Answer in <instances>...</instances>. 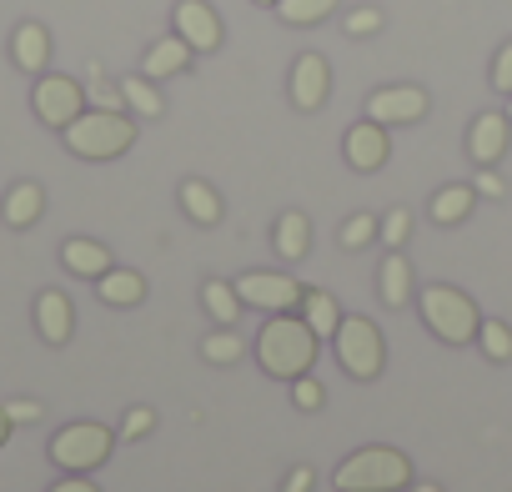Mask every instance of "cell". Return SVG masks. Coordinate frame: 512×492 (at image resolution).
Returning a JSON list of instances; mask_svg holds the SVG:
<instances>
[{"label": "cell", "instance_id": "39", "mask_svg": "<svg viewBox=\"0 0 512 492\" xmlns=\"http://www.w3.org/2000/svg\"><path fill=\"white\" fill-rule=\"evenodd\" d=\"M51 492H101V487H96V482H91L86 472H71V477H61V482H56Z\"/></svg>", "mask_w": 512, "mask_h": 492}, {"label": "cell", "instance_id": "30", "mask_svg": "<svg viewBox=\"0 0 512 492\" xmlns=\"http://www.w3.org/2000/svg\"><path fill=\"white\" fill-rule=\"evenodd\" d=\"M407 231H412V211H407V206H392V211L377 221V236L387 241V252H397V246L407 241Z\"/></svg>", "mask_w": 512, "mask_h": 492}, {"label": "cell", "instance_id": "26", "mask_svg": "<svg viewBox=\"0 0 512 492\" xmlns=\"http://www.w3.org/2000/svg\"><path fill=\"white\" fill-rule=\"evenodd\" d=\"M201 307H206V317H211L216 327H231V322L241 317V297H236L231 282H206V287H201Z\"/></svg>", "mask_w": 512, "mask_h": 492}, {"label": "cell", "instance_id": "32", "mask_svg": "<svg viewBox=\"0 0 512 492\" xmlns=\"http://www.w3.org/2000/svg\"><path fill=\"white\" fill-rule=\"evenodd\" d=\"M292 402H297L302 412H317V407L327 402V387H322L317 377H297V382H292Z\"/></svg>", "mask_w": 512, "mask_h": 492}, {"label": "cell", "instance_id": "24", "mask_svg": "<svg viewBox=\"0 0 512 492\" xmlns=\"http://www.w3.org/2000/svg\"><path fill=\"white\" fill-rule=\"evenodd\" d=\"M116 86H121L126 111H136V116H146V121H156V116L166 111V101H161L156 81H146V76H126V81H116Z\"/></svg>", "mask_w": 512, "mask_h": 492}, {"label": "cell", "instance_id": "20", "mask_svg": "<svg viewBox=\"0 0 512 492\" xmlns=\"http://www.w3.org/2000/svg\"><path fill=\"white\" fill-rule=\"evenodd\" d=\"M96 297H101L106 307H136V302L146 297V277H141V272L111 267L106 277H96Z\"/></svg>", "mask_w": 512, "mask_h": 492}, {"label": "cell", "instance_id": "25", "mask_svg": "<svg viewBox=\"0 0 512 492\" xmlns=\"http://www.w3.org/2000/svg\"><path fill=\"white\" fill-rule=\"evenodd\" d=\"M302 312H307V327L317 332V342H332V337H337L342 307H337L327 292H307V297H302Z\"/></svg>", "mask_w": 512, "mask_h": 492}, {"label": "cell", "instance_id": "18", "mask_svg": "<svg viewBox=\"0 0 512 492\" xmlns=\"http://www.w3.org/2000/svg\"><path fill=\"white\" fill-rule=\"evenodd\" d=\"M61 267H66L71 277L96 282V277H106V272H111V252H106L101 241H91V236H71V241L61 246Z\"/></svg>", "mask_w": 512, "mask_h": 492}, {"label": "cell", "instance_id": "42", "mask_svg": "<svg viewBox=\"0 0 512 492\" xmlns=\"http://www.w3.org/2000/svg\"><path fill=\"white\" fill-rule=\"evenodd\" d=\"M412 492H442L437 482H412Z\"/></svg>", "mask_w": 512, "mask_h": 492}, {"label": "cell", "instance_id": "9", "mask_svg": "<svg viewBox=\"0 0 512 492\" xmlns=\"http://www.w3.org/2000/svg\"><path fill=\"white\" fill-rule=\"evenodd\" d=\"M427 91L422 86H382V91H372L367 96V121H377V126H412V121H422L427 116Z\"/></svg>", "mask_w": 512, "mask_h": 492}, {"label": "cell", "instance_id": "44", "mask_svg": "<svg viewBox=\"0 0 512 492\" xmlns=\"http://www.w3.org/2000/svg\"><path fill=\"white\" fill-rule=\"evenodd\" d=\"M507 121H512V96H507Z\"/></svg>", "mask_w": 512, "mask_h": 492}, {"label": "cell", "instance_id": "4", "mask_svg": "<svg viewBox=\"0 0 512 492\" xmlns=\"http://www.w3.org/2000/svg\"><path fill=\"white\" fill-rule=\"evenodd\" d=\"M417 307H422L427 332H432L437 342H447V347H467V342L477 337V327H482V312L472 307V297L457 292V287H447V282H432V287L417 297Z\"/></svg>", "mask_w": 512, "mask_h": 492}, {"label": "cell", "instance_id": "3", "mask_svg": "<svg viewBox=\"0 0 512 492\" xmlns=\"http://www.w3.org/2000/svg\"><path fill=\"white\" fill-rule=\"evenodd\" d=\"M332 482L337 492H402L412 487V462L397 447H357Z\"/></svg>", "mask_w": 512, "mask_h": 492}, {"label": "cell", "instance_id": "5", "mask_svg": "<svg viewBox=\"0 0 512 492\" xmlns=\"http://www.w3.org/2000/svg\"><path fill=\"white\" fill-rule=\"evenodd\" d=\"M332 347H337V362H342V372H347L352 382H377V377H382V367H387L382 332H377L367 317H342V327H337Z\"/></svg>", "mask_w": 512, "mask_h": 492}, {"label": "cell", "instance_id": "36", "mask_svg": "<svg viewBox=\"0 0 512 492\" xmlns=\"http://www.w3.org/2000/svg\"><path fill=\"white\" fill-rule=\"evenodd\" d=\"M6 417H11L16 427H26V422H41V402H36V397H16V402H6Z\"/></svg>", "mask_w": 512, "mask_h": 492}, {"label": "cell", "instance_id": "10", "mask_svg": "<svg viewBox=\"0 0 512 492\" xmlns=\"http://www.w3.org/2000/svg\"><path fill=\"white\" fill-rule=\"evenodd\" d=\"M171 26H176V36H181L196 56H211V51L221 46V16L206 6V0H176Z\"/></svg>", "mask_w": 512, "mask_h": 492}, {"label": "cell", "instance_id": "41", "mask_svg": "<svg viewBox=\"0 0 512 492\" xmlns=\"http://www.w3.org/2000/svg\"><path fill=\"white\" fill-rule=\"evenodd\" d=\"M11 432H16V422L6 417V407H0V447H6V442H11Z\"/></svg>", "mask_w": 512, "mask_h": 492}, {"label": "cell", "instance_id": "43", "mask_svg": "<svg viewBox=\"0 0 512 492\" xmlns=\"http://www.w3.org/2000/svg\"><path fill=\"white\" fill-rule=\"evenodd\" d=\"M251 6H277V0H251Z\"/></svg>", "mask_w": 512, "mask_h": 492}, {"label": "cell", "instance_id": "40", "mask_svg": "<svg viewBox=\"0 0 512 492\" xmlns=\"http://www.w3.org/2000/svg\"><path fill=\"white\" fill-rule=\"evenodd\" d=\"M282 492H312V467H292V477H287Z\"/></svg>", "mask_w": 512, "mask_h": 492}, {"label": "cell", "instance_id": "7", "mask_svg": "<svg viewBox=\"0 0 512 492\" xmlns=\"http://www.w3.org/2000/svg\"><path fill=\"white\" fill-rule=\"evenodd\" d=\"M31 111H36V121H41V126L66 131V126L86 111V86H81L76 76H56V71H46V76H36Z\"/></svg>", "mask_w": 512, "mask_h": 492}, {"label": "cell", "instance_id": "38", "mask_svg": "<svg viewBox=\"0 0 512 492\" xmlns=\"http://www.w3.org/2000/svg\"><path fill=\"white\" fill-rule=\"evenodd\" d=\"M472 191H477V196H487V201H497L507 186H502V176H497L492 166H482V171H477V181H472Z\"/></svg>", "mask_w": 512, "mask_h": 492}, {"label": "cell", "instance_id": "21", "mask_svg": "<svg viewBox=\"0 0 512 492\" xmlns=\"http://www.w3.org/2000/svg\"><path fill=\"white\" fill-rule=\"evenodd\" d=\"M181 211H186L196 226H216V221H221V196H216L206 181L186 176V181H181Z\"/></svg>", "mask_w": 512, "mask_h": 492}, {"label": "cell", "instance_id": "31", "mask_svg": "<svg viewBox=\"0 0 512 492\" xmlns=\"http://www.w3.org/2000/svg\"><path fill=\"white\" fill-rule=\"evenodd\" d=\"M372 236H377V216H367V211H357V216L342 226V246H347V252H362Z\"/></svg>", "mask_w": 512, "mask_h": 492}, {"label": "cell", "instance_id": "14", "mask_svg": "<svg viewBox=\"0 0 512 492\" xmlns=\"http://www.w3.org/2000/svg\"><path fill=\"white\" fill-rule=\"evenodd\" d=\"M36 332H41L46 347H66V342H71V332H76V307H71L66 292L51 287V292L36 297Z\"/></svg>", "mask_w": 512, "mask_h": 492}, {"label": "cell", "instance_id": "37", "mask_svg": "<svg viewBox=\"0 0 512 492\" xmlns=\"http://www.w3.org/2000/svg\"><path fill=\"white\" fill-rule=\"evenodd\" d=\"M91 101H96L101 111H126V101H121V86H106V81H91Z\"/></svg>", "mask_w": 512, "mask_h": 492}, {"label": "cell", "instance_id": "16", "mask_svg": "<svg viewBox=\"0 0 512 492\" xmlns=\"http://www.w3.org/2000/svg\"><path fill=\"white\" fill-rule=\"evenodd\" d=\"M46 216V191L36 186V181H16L11 191H6V201H0V221H6L11 231H26V226H36Z\"/></svg>", "mask_w": 512, "mask_h": 492}, {"label": "cell", "instance_id": "33", "mask_svg": "<svg viewBox=\"0 0 512 492\" xmlns=\"http://www.w3.org/2000/svg\"><path fill=\"white\" fill-rule=\"evenodd\" d=\"M377 31H382V11L377 6H357L347 16V36H377Z\"/></svg>", "mask_w": 512, "mask_h": 492}, {"label": "cell", "instance_id": "11", "mask_svg": "<svg viewBox=\"0 0 512 492\" xmlns=\"http://www.w3.org/2000/svg\"><path fill=\"white\" fill-rule=\"evenodd\" d=\"M342 156H347V166H352V171H362V176L382 171V166H387V156H392L387 126H377V121H357V126L342 136Z\"/></svg>", "mask_w": 512, "mask_h": 492}, {"label": "cell", "instance_id": "22", "mask_svg": "<svg viewBox=\"0 0 512 492\" xmlns=\"http://www.w3.org/2000/svg\"><path fill=\"white\" fill-rule=\"evenodd\" d=\"M272 236H277V252H282L287 262H302V257L312 252V221H307L302 211H287Z\"/></svg>", "mask_w": 512, "mask_h": 492}, {"label": "cell", "instance_id": "2", "mask_svg": "<svg viewBox=\"0 0 512 492\" xmlns=\"http://www.w3.org/2000/svg\"><path fill=\"white\" fill-rule=\"evenodd\" d=\"M66 151L81 156V161H116L136 146V121L126 111H81L66 131Z\"/></svg>", "mask_w": 512, "mask_h": 492}, {"label": "cell", "instance_id": "17", "mask_svg": "<svg viewBox=\"0 0 512 492\" xmlns=\"http://www.w3.org/2000/svg\"><path fill=\"white\" fill-rule=\"evenodd\" d=\"M191 46L171 31V36H161V41H151V51H146V61H141V76L146 81H166V76H181L186 66H191Z\"/></svg>", "mask_w": 512, "mask_h": 492}, {"label": "cell", "instance_id": "15", "mask_svg": "<svg viewBox=\"0 0 512 492\" xmlns=\"http://www.w3.org/2000/svg\"><path fill=\"white\" fill-rule=\"evenodd\" d=\"M11 61L26 76H46V66H51V31L41 21H21L11 31Z\"/></svg>", "mask_w": 512, "mask_h": 492}, {"label": "cell", "instance_id": "12", "mask_svg": "<svg viewBox=\"0 0 512 492\" xmlns=\"http://www.w3.org/2000/svg\"><path fill=\"white\" fill-rule=\"evenodd\" d=\"M507 146H512V121H507V111H482V116L467 126V156H472L477 166H497V161L507 156Z\"/></svg>", "mask_w": 512, "mask_h": 492}, {"label": "cell", "instance_id": "28", "mask_svg": "<svg viewBox=\"0 0 512 492\" xmlns=\"http://www.w3.org/2000/svg\"><path fill=\"white\" fill-rule=\"evenodd\" d=\"M477 347H482L487 362H512V332H507V322H482L477 327Z\"/></svg>", "mask_w": 512, "mask_h": 492}, {"label": "cell", "instance_id": "8", "mask_svg": "<svg viewBox=\"0 0 512 492\" xmlns=\"http://www.w3.org/2000/svg\"><path fill=\"white\" fill-rule=\"evenodd\" d=\"M231 287H236V297H241L246 307H256V312H292V307H302V297H307V287H302L292 272H246V277H236Z\"/></svg>", "mask_w": 512, "mask_h": 492}, {"label": "cell", "instance_id": "27", "mask_svg": "<svg viewBox=\"0 0 512 492\" xmlns=\"http://www.w3.org/2000/svg\"><path fill=\"white\" fill-rule=\"evenodd\" d=\"M337 11V0H277V16L287 26H317Z\"/></svg>", "mask_w": 512, "mask_h": 492}, {"label": "cell", "instance_id": "13", "mask_svg": "<svg viewBox=\"0 0 512 492\" xmlns=\"http://www.w3.org/2000/svg\"><path fill=\"white\" fill-rule=\"evenodd\" d=\"M327 96H332V66L317 51L297 56V66H292V106L297 111H322Z\"/></svg>", "mask_w": 512, "mask_h": 492}, {"label": "cell", "instance_id": "23", "mask_svg": "<svg viewBox=\"0 0 512 492\" xmlns=\"http://www.w3.org/2000/svg\"><path fill=\"white\" fill-rule=\"evenodd\" d=\"M472 201H477V191L472 186H442V191H432V221L437 226H457V221H467L472 216Z\"/></svg>", "mask_w": 512, "mask_h": 492}, {"label": "cell", "instance_id": "6", "mask_svg": "<svg viewBox=\"0 0 512 492\" xmlns=\"http://www.w3.org/2000/svg\"><path fill=\"white\" fill-rule=\"evenodd\" d=\"M111 427L101 422H66L56 437H51V462L61 472H96L106 457H111Z\"/></svg>", "mask_w": 512, "mask_h": 492}, {"label": "cell", "instance_id": "19", "mask_svg": "<svg viewBox=\"0 0 512 492\" xmlns=\"http://www.w3.org/2000/svg\"><path fill=\"white\" fill-rule=\"evenodd\" d=\"M377 292L387 307H407L412 302V267L402 252H387V262L377 267Z\"/></svg>", "mask_w": 512, "mask_h": 492}, {"label": "cell", "instance_id": "29", "mask_svg": "<svg viewBox=\"0 0 512 492\" xmlns=\"http://www.w3.org/2000/svg\"><path fill=\"white\" fill-rule=\"evenodd\" d=\"M201 357H206L211 367H231V362L241 357V342H236V332H211V337L201 342Z\"/></svg>", "mask_w": 512, "mask_h": 492}, {"label": "cell", "instance_id": "35", "mask_svg": "<svg viewBox=\"0 0 512 492\" xmlns=\"http://www.w3.org/2000/svg\"><path fill=\"white\" fill-rule=\"evenodd\" d=\"M492 91H502V96H512V41L497 51V61H492Z\"/></svg>", "mask_w": 512, "mask_h": 492}, {"label": "cell", "instance_id": "1", "mask_svg": "<svg viewBox=\"0 0 512 492\" xmlns=\"http://www.w3.org/2000/svg\"><path fill=\"white\" fill-rule=\"evenodd\" d=\"M317 347H322L317 332L307 322L287 317V312H272V322L256 332V362H262V372L277 377V382L307 377L312 362H317Z\"/></svg>", "mask_w": 512, "mask_h": 492}, {"label": "cell", "instance_id": "34", "mask_svg": "<svg viewBox=\"0 0 512 492\" xmlns=\"http://www.w3.org/2000/svg\"><path fill=\"white\" fill-rule=\"evenodd\" d=\"M151 427H156V412H151V407H131L126 422H121V437H126V442H141Z\"/></svg>", "mask_w": 512, "mask_h": 492}]
</instances>
